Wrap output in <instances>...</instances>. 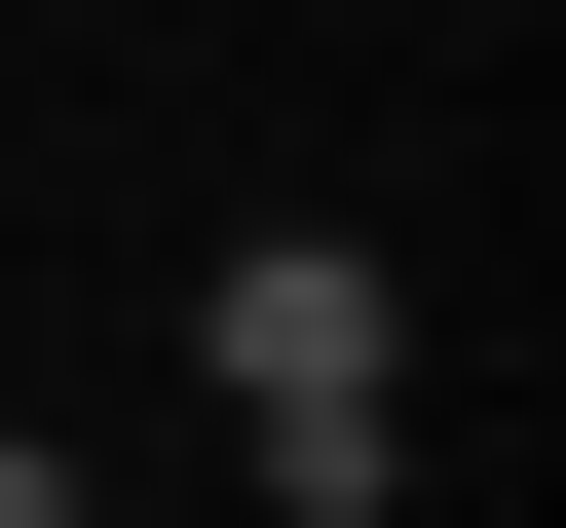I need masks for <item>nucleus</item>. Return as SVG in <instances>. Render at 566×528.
<instances>
[{"label": "nucleus", "mask_w": 566, "mask_h": 528, "mask_svg": "<svg viewBox=\"0 0 566 528\" xmlns=\"http://www.w3.org/2000/svg\"><path fill=\"white\" fill-rule=\"evenodd\" d=\"M189 340H227L264 528H378V490H416V264H378V226H227V264H189Z\"/></svg>", "instance_id": "f257e3e1"}, {"label": "nucleus", "mask_w": 566, "mask_h": 528, "mask_svg": "<svg viewBox=\"0 0 566 528\" xmlns=\"http://www.w3.org/2000/svg\"><path fill=\"white\" fill-rule=\"evenodd\" d=\"M0 528H76V453H39V415H0Z\"/></svg>", "instance_id": "f03ea898"}, {"label": "nucleus", "mask_w": 566, "mask_h": 528, "mask_svg": "<svg viewBox=\"0 0 566 528\" xmlns=\"http://www.w3.org/2000/svg\"><path fill=\"white\" fill-rule=\"evenodd\" d=\"M76 528H114V490H76Z\"/></svg>", "instance_id": "7ed1b4c3"}]
</instances>
